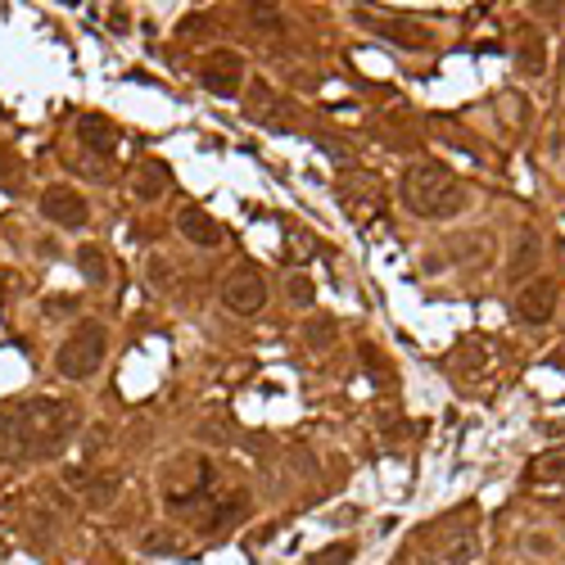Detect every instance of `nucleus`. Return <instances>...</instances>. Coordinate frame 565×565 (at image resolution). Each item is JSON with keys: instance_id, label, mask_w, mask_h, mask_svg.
Returning a JSON list of instances; mask_svg holds the SVG:
<instances>
[{"instance_id": "nucleus-27", "label": "nucleus", "mask_w": 565, "mask_h": 565, "mask_svg": "<svg viewBox=\"0 0 565 565\" xmlns=\"http://www.w3.org/2000/svg\"><path fill=\"white\" fill-rule=\"evenodd\" d=\"M145 272H150V285H159V290L172 285V267H168V258H150V262H145Z\"/></svg>"}, {"instance_id": "nucleus-22", "label": "nucleus", "mask_w": 565, "mask_h": 565, "mask_svg": "<svg viewBox=\"0 0 565 565\" xmlns=\"http://www.w3.org/2000/svg\"><path fill=\"white\" fill-rule=\"evenodd\" d=\"M453 254L462 258V262H489L493 258V241H489V231H480V241H475V249H470V241H453Z\"/></svg>"}, {"instance_id": "nucleus-9", "label": "nucleus", "mask_w": 565, "mask_h": 565, "mask_svg": "<svg viewBox=\"0 0 565 565\" xmlns=\"http://www.w3.org/2000/svg\"><path fill=\"white\" fill-rule=\"evenodd\" d=\"M245 118L249 123H262V127H272V132H285V123H290V109H285V100H281V91H272V82H262V77H254V86H245Z\"/></svg>"}, {"instance_id": "nucleus-11", "label": "nucleus", "mask_w": 565, "mask_h": 565, "mask_svg": "<svg viewBox=\"0 0 565 565\" xmlns=\"http://www.w3.org/2000/svg\"><path fill=\"white\" fill-rule=\"evenodd\" d=\"M176 231H182V241H191L195 249H222V241H226L222 222L199 204H186L182 213H176Z\"/></svg>"}, {"instance_id": "nucleus-2", "label": "nucleus", "mask_w": 565, "mask_h": 565, "mask_svg": "<svg viewBox=\"0 0 565 565\" xmlns=\"http://www.w3.org/2000/svg\"><path fill=\"white\" fill-rule=\"evenodd\" d=\"M470 191L443 163H412L403 172V208L421 222H453L466 213Z\"/></svg>"}, {"instance_id": "nucleus-13", "label": "nucleus", "mask_w": 565, "mask_h": 565, "mask_svg": "<svg viewBox=\"0 0 565 565\" xmlns=\"http://www.w3.org/2000/svg\"><path fill=\"white\" fill-rule=\"evenodd\" d=\"M77 140H82L86 155L109 159V155L118 150V127L109 123V118H100V113H86L82 123H77Z\"/></svg>"}, {"instance_id": "nucleus-24", "label": "nucleus", "mask_w": 565, "mask_h": 565, "mask_svg": "<svg viewBox=\"0 0 565 565\" xmlns=\"http://www.w3.org/2000/svg\"><path fill=\"white\" fill-rule=\"evenodd\" d=\"M285 254H290V262H308V258L317 254V241H312V231L294 226V231H290V241H285Z\"/></svg>"}, {"instance_id": "nucleus-14", "label": "nucleus", "mask_w": 565, "mask_h": 565, "mask_svg": "<svg viewBox=\"0 0 565 565\" xmlns=\"http://www.w3.org/2000/svg\"><path fill=\"white\" fill-rule=\"evenodd\" d=\"M475 561H480V533H475V520L449 525V533H443V565H475Z\"/></svg>"}, {"instance_id": "nucleus-3", "label": "nucleus", "mask_w": 565, "mask_h": 565, "mask_svg": "<svg viewBox=\"0 0 565 565\" xmlns=\"http://www.w3.org/2000/svg\"><path fill=\"white\" fill-rule=\"evenodd\" d=\"M105 353H109L105 321H77L69 340L54 348V371L64 380H91L105 367Z\"/></svg>"}, {"instance_id": "nucleus-7", "label": "nucleus", "mask_w": 565, "mask_h": 565, "mask_svg": "<svg viewBox=\"0 0 565 565\" xmlns=\"http://www.w3.org/2000/svg\"><path fill=\"white\" fill-rule=\"evenodd\" d=\"M41 218L64 226V231H82L86 222H91V204H86V195L73 191V186H46L41 191Z\"/></svg>"}, {"instance_id": "nucleus-18", "label": "nucleus", "mask_w": 565, "mask_h": 565, "mask_svg": "<svg viewBox=\"0 0 565 565\" xmlns=\"http://www.w3.org/2000/svg\"><path fill=\"white\" fill-rule=\"evenodd\" d=\"M335 335H340V326L331 321V317H308V326H304V340H308V353H331L335 348Z\"/></svg>"}, {"instance_id": "nucleus-10", "label": "nucleus", "mask_w": 565, "mask_h": 565, "mask_svg": "<svg viewBox=\"0 0 565 565\" xmlns=\"http://www.w3.org/2000/svg\"><path fill=\"white\" fill-rule=\"evenodd\" d=\"M543 272V235L539 231H520L516 235V245L507 254V285H529L533 277Z\"/></svg>"}, {"instance_id": "nucleus-28", "label": "nucleus", "mask_w": 565, "mask_h": 565, "mask_svg": "<svg viewBox=\"0 0 565 565\" xmlns=\"http://www.w3.org/2000/svg\"><path fill=\"white\" fill-rule=\"evenodd\" d=\"M0 182H5V186L19 182V159H14L10 150H0Z\"/></svg>"}, {"instance_id": "nucleus-16", "label": "nucleus", "mask_w": 565, "mask_h": 565, "mask_svg": "<svg viewBox=\"0 0 565 565\" xmlns=\"http://www.w3.org/2000/svg\"><path fill=\"white\" fill-rule=\"evenodd\" d=\"M77 267H82L86 285H96V290H105L113 281V258L100 245H77Z\"/></svg>"}, {"instance_id": "nucleus-26", "label": "nucleus", "mask_w": 565, "mask_h": 565, "mask_svg": "<svg viewBox=\"0 0 565 565\" xmlns=\"http://www.w3.org/2000/svg\"><path fill=\"white\" fill-rule=\"evenodd\" d=\"M348 556H353V543H335V548L317 552V556H312V565H348Z\"/></svg>"}, {"instance_id": "nucleus-12", "label": "nucleus", "mask_w": 565, "mask_h": 565, "mask_svg": "<svg viewBox=\"0 0 565 565\" xmlns=\"http://www.w3.org/2000/svg\"><path fill=\"white\" fill-rule=\"evenodd\" d=\"M168 191H172V168H168L163 159H145V163L136 168V176H132V195H136L140 204H159Z\"/></svg>"}, {"instance_id": "nucleus-4", "label": "nucleus", "mask_w": 565, "mask_h": 565, "mask_svg": "<svg viewBox=\"0 0 565 565\" xmlns=\"http://www.w3.org/2000/svg\"><path fill=\"white\" fill-rule=\"evenodd\" d=\"M353 23L367 27V33H376V37H384V41H398L407 50H430L434 46L430 27L407 19V14H384V10H371V5H353Z\"/></svg>"}, {"instance_id": "nucleus-15", "label": "nucleus", "mask_w": 565, "mask_h": 565, "mask_svg": "<svg viewBox=\"0 0 565 565\" xmlns=\"http://www.w3.org/2000/svg\"><path fill=\"white\" fill-rule=\"evenodd\" d=\"M340 199L348 204V213H367V208H380V182L371 172H348L340 182Z\"/></svg>"}, {"instance_id": "nucleus-21", "label": "nucleus", "mask_w": 565, "mask_h": 565, "mask_svg": "<svg viewBox=\"0 0 565 565\" xmlns=\"http://www.w3.org/2000/svg\"><path fill=\"white\" fill-rule=\"evenodd\" d=\"M245 14H249V27H258V33H281L285 27L281 5H245Z\"/></svg>"}, {"instance_id": "nucleus-20", "label": "nucleus", "mask_w": 565, "mask_h": 565, "mask_svg": "<svg viewBox=\"0 0 565 565\" xmlns=\"http://www.w3.org/2000/svg\"><path fill=\"white\" fill-rule=\"evenodd\" d=\"M118 484H123L118 475H96V480H91V493H86V502H91L96 512L113 507V502H118Z\"/></svg>"}, {"instance_id": "nucleus-6", "label": "nucleus", "mask_w": 565, "mask_h": 565, "mask_svg": "<svg viewBox=\"0 0 565 565\" xmlns=\"http://www.w3.org/2000/svg\"><path fill=\"white\" fill-rule=\"evenodd\" d=\"M222 308L231 317H258L267 308V277L258 267H235L222 281Z\"/></svg>"}, {"instance_id": "nucleus-1", "label": "nucleus", "mask_w": 565, "mask_h": 565, "mask_svg": "<svg viewBox=\"0 0 565 565\" xmlns=\"http://www.w3.org/2000/svg\"><path fill=\"white\" fill-rule=\"evenodd\" d=\"M82 412L64 398H23L0 407V462H50L69 449Z\"/></svg>"}, {"instance_id": "nucleus-17", "label": "nucleus", "mask_w": 565, "mask_h": 565, "mask_svg": "<svg viewBox=\"0 0 565 565\" xmlns=\"http://www.w3.org/2000/svg\"><path fill=\"white\" fill-rule=\"evenodd\" d=\"M516 69L525 77H543L548 73V46H543V37L533 33V27H525V37L516 46Z\"/></svg>"}, {"instance_id": "nucleus-25", "label": "nucleus", "mask_w": 565, "mask_h": 565, "mask_svg": "<svg viewBox=\"0 0 565 565\" xmlns=\"http://www.w3.org/2000/svg\"><path fill=\"white\" fill-rule=\"evenodd\" d=\"M533 475H539V480H565V453L543 457L539 466H533Z\"/></svg>"}, {"instance_id": "nucleus-23", "label": "nucleus", "mask_w": 565, "mask_h": 565, "mask_svg": "<svg viewBox=\"0 0 565 565\" xmlns=\"http://www.w3.org/2000/svg\"><path fill=\"white\" fill-rule=\"evenodd\" d=\"M285 294H290L294 308H312V299H317V290H312V281L304 272H290L285 277Z\"/></svg>"}, {"instance_id": "nucleus-30", "label": "nucleus", "mask_w": 565, "mask_h": 565, "mask_svg": "<svg viewBox=\"0 0 565 565\" xmlns=\"http://www.w3.org/2000/svg\"><path fill=\"white\" fill-rule=\"evenodd\" d=\"M539 434H548V439H561V434H565V426H561V421H548V426H539Z\"/></svg>"}, {"instance_id": "nucleus-29", "label": "nucleus", "mask_w": 565, "mask_h": 565, "mask_svg": "<svg viewBox=\"0 0 565 565\" xmlns=\"http://www.w3.org/2000/svg\"><path fill=\"white\" fill-rule=\"evenodd\" d=\"M109 23H113V33H127V10H109Z\"/></svg>"}, {"instance_id": "nucleus-5", "label": "nucleus", "mask_w": 565, "mask_h": 565, "mask_svg": "<svg viewBox=\"0 0 565 565\" xmlns=\"http://www.w3.org/2000/svg\"><path fill=\"white\" fill-rule=\"evenodd\" d=\"M199 86L208 96L218 100H235L245 91V54L231 50V46H218L199 59Z\"/></svg>"}, {"instance_id": "nucleus-8", "label": "nucleus", "mask_w": 565, "mask_h": 565, "mask_svg": "<svg viewBox=\"0 0 565 565\" xmlns=\"http://www.w3.org/2000/svg\"><path fill=\"white\" fill-rule=\"evenodd\" d=\"M556 299H561V285L552 277H533L529 285H520L516 294V317L525 326H548L556 317Z\"/></svg>"}, {"instance_id": "nucleus-19", "label": "nucleus", "mask_w": 565, "mask_h": 565, "mask_svg": "<svg viewBox=\"0 0 565 565\" xmlns=\"http://www.w3.org/2000/svg\"><path fill=\"white\" fill-rule=\"evenodd\" d=\"M520 552H525V556L552 561V556H556V539H552L548 529H525V533H520Z\"/></svg>"}]
</instances>
